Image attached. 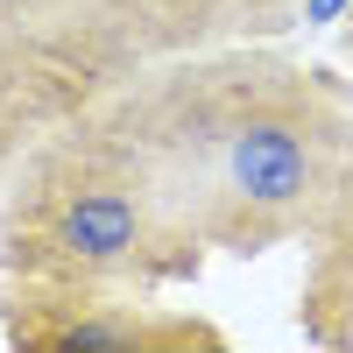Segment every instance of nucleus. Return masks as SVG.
I'll use <instances>...</instances> for the list:
<instances>
[{"mask_svg": "<svg viewBox=\"0 0 353 353\" xmlns=\"http://www.w3.org/2000/svg\"><path fill=\"white\" fill-rule=\"evenodd\" d=\"M71 113H85V92L21 28L0 21V191H8V176L28 163V149H36L43 134H57Z\"/></svg>", "mask_w": 353, "mask_h": 353, "instance_id": "5", "label": "nucleus"}, {"mask_svg": "<svg viewBox=\"0 0 353 353\" xmlns=\"http://www.w3.org/2000/svg\"><path fill=\"white\" fill-rule=\"evenodd\" d=\"M149 269H163V254L134 176L71 121L43 134L0 205V297L128 290Z\"/></svg>", "mask_w": 353, "mask_h": 353, "instance_id": "2", "label": "nucleus"}, {"mask_svg": "<svg viewBox=\"0 0 353 353\" xmlns=\"http://www.w3.org/2000/svg\"><path fill=\"white\" fill-rule=\"evenodd\" d=\"M283 0H156V28H163V50H184L212 28H261L254 14H276Z\"/></svg>", "mask_w": 353, "mask_h": 353, "instance_id": "7", "label": "nucleus"}, {"mask_svg": "<svg viewBox=\"0 0 353 353\" xmlns=\"http://www.w3.org/2000/svg\"><path fill=\"white\" fill-rule=\"evenodd\" d=\"M0 21L21 28L85 92V106L163 50L156 0H0Z\"/></svg>", "mask_w": 353, "mask_h": 353, "instance_id": "3", "label": "nucleus"}, {"mask_svg": "<svg viewBox=\"0 0 353 353\" xmlns=\"http://www.w3.org/2000/svg\"><path fill=\"white\" fill-rule=\"evenodd\" d=\"M318 269L304 290V325L318 346H353V191L339 198V212L318 226Z\"/></svg>", "mask_w": 353, "mask_h": 353, "instance_id": "6", "label": "nucleus"}, {"mask_svg": "<svg viewBox=\"0 0 353 353\" xmlns=\"http://www.w3.org/2000/svg\"><path fill=\"white\" fill-rule=\"evenodd\" d=\"M71 128L134 176L163 269L198 248L261 254L318 233L353 191V121L276 57H176L99 92Z\"/></svg>", "mask_w": 353, "mask_h": 353, "instance_id": "1", "label": "nucleus"}, {"mask_svg": "<svg viewBox=\"0 0 353 353\" xmlns=\"http://www.w3.org/2000/svg\"><path fill=\"white\" fill-rule=\"evenodd\" d=\"M8 346L28 353H163V346H219L205 325H149V311L121 290L78 297H0Z\"/></svg>", "mask_w": 353, "mask_h": 353, "instance_id": "4", "label": "nucleus"}]
</instances>
